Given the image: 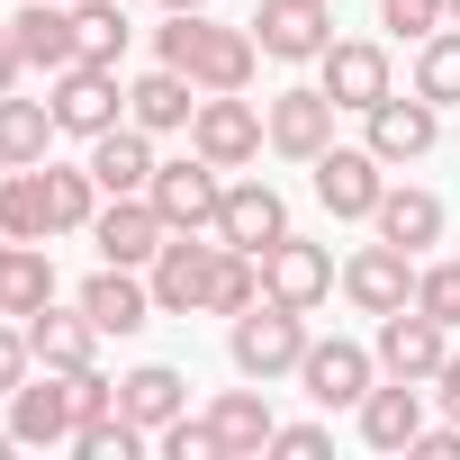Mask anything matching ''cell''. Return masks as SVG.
I'll use <instances>...</instances> for the list:
<instances>
[{
	"label": "cell",
	"mask_w": 460,
	"mask_h": 460,
	"mask_svg": "<svg viewBox=\"0 0 460 460\" xmlns=\"http://www.w3.org/2000/svg\"><path fill=\"white\" fill-rule=\"evenodd\" d=\"M343 289V262H334V244H316V235H298V226H289V235L280 244H262V298H280V307H325Z\"/></svg>",
	"instance_id": "4"
},
{
	"label": "cell",
	"mask_w": 460,
	"mask_h": 460,
	"mask_svg": "<svg viewBox=\"0 0 460 460\" xmlns=\"http://www.w3.org/2000/svg\"><path fill=\"white\" fill-rule=\"evenodd\" d=\"M73 298L91 307L100 334H145V325H154V289H145V271H127V262H100Z\"/></svg>",
	"instance_id": "23"
},
{
	"label": "cell",
	"mask_w": 460,
	"mask_h": 460,
	"mask_svg": "<svg viewBox=\"0 0 460 460\" xmlns=\"http://www.w3.org/2000/svg\"><path fill=\"white\" fill-rule=\"evenodd\" d=\"M73 37L91 64H127L136 46V19H127V0H73Z\"/></svg>",
	"instance_id": "32"
},
{
	"label": "cell",
	"mask_w": 460,
	"mask_h": 460,
	"mask_svg": "<svg viewBox=\"0 0 460 460\" xmlns=\"http://www.w3.org/2000/svg\"><path fill=\"white\" fill-rule=\"evenodd\" d=\"M406 460H460V415H451V424H424V433L406 442Z\"/></svg>",
	"instance_id": "42"
},
{
	"label": "cell",
	"mask_w": 460,
	"mask_h": 460,
	"mask_svg": "<svg viewBox=\"0 0 460 460\" xmlns=\"http://www.w3.org/2000/svg\"><path fill=\"white\" fill-rule=\"evenodd\" d=\"M199 415L217 424V451H226V460H262V451H271V433H280V415H271V388H262V379L217 388Z\"/></svg>",
	"instance_id": "18"
},
{
	"label": "cell",
	"mask_w": 460,
	"mask_h": 460,
	"mask_svg": "<svg viewBox=\"0 0 460 460\" xmlns=\"http://www.w3.org/2000/svg\"><path fill=\"white\" fill-rule=\"evenodd\" d=\"M271 451H289V460H316V451H334V433H325V424H280V433H271Z\"/></svg>",
	"instance_id": "41"
},
{
	"label": "cell",
	"mask_w": 460,
	"mask_h": 460,
	"mask_svg": "<svg viewBox=\"0 0 460 460\" xmlns=\"http://www.w3.org/2000/svg\"><path fill=\"white\" fill-rule=\"evenodd\" d=\"M190 145L217 163V172H253L271 154V127L244 91H199V118H190Z\"/></svg>",
	"instance_id": "3"
},
{
	"label": "cell",
	"mask_w": 460,
	"mask_h": 460,
	"mask_svg": "<svg viewBox=\"0 0 460 460\" xmlns=\"http://www.w3.org/2000/svg\"><path fill=\"white\" fill-rule=\"evenodd\" d=\"M217 244H235V253H262L289 235V199L262 181V172H226V199H217V226H208Z\"/></svg>",
	"instance_id": "14"
},
{
	"label": "cell",
	"mask_w": 460,
	"mask_h": 460,
	"mask_svg": "<svg viewBox=\"0 0 460 460\" xmlns=\"http://www.w3.org/2000/svg\"><path fill=\"white\" fill-rule=\"evenodd\" d=\"M0 406H10V433H19V451H55V442H73V379H64V370H46V379H19Z\"/></svg>",
	"instance_id": "19"
},
{
	"label": "cell",
	"mask_w": 460,
	"mask_h": 460,
	"mask_svg": "<svg viewBox=\"0 0 460 460\" xmlns=\"http://www.w3.org/2000/svg\"><path fill=\"white\" fill-rule=\"evenodd\" d=\"M433 406L460 415V334H451V352H442V370H433Z\"/></svg>",
	"instance_id": "44"
},
{
	"label": "cell",
	"mask_w": 460,
	"mask_h": 460,
	"mask_svg": "<svg viewBox=\"0 0 460 460\" xmlns=\"http://www.w3.org/2000/svg\"><path fill=\"white\" fill-rule=\"evenodd\" d=\"M0 451H19V433H10V424H0Z\"/></svg>",
	"instance_id": "46"
},
{
	"label": "cell",
	"mask_w": 460,
	"mask_h": 460,
	"mask_svg": "<svg viewBox=\"0 0 460 460\" xmlns=\"http://www.w3.org/2000/svg\"><path fill=\"white\" fill-rule=\"evenodd\" d=\"M370 235H388V244H406V253L424 262V253L451 235V208H442L424 181H388V190H379V217H370Z\"/></svg>",
	"instance_id": "20"
},
{
	"label": "cell",
	"mask_w": 460,
	"mask_h": 460,
	"mask_svg": "<svg viewBox=\"0 0 460 460\" xmlns=\"http://www.w3.org/2000/svg\"><path fill=\"white\" fill-rule=\"evenodd\" d=\"M316 82L334 91L343 118H361V109H379V100L397 91V55H388L379 37H334V46L316 55Z\"/></svg>",
	"instance_id": "11"
},
{
	"label": "cell",
	"mask_w": 460,
	"mask_h": 460,
	"mask_svg": "<svg viewBox=\"0 0 460 460\" xmlns=\"http://www.w3.org/2000/svg\"><path fill=\"white\" fill-rule=\"evenodd\" d=\"M154 64L190 73L199 91H253V73H262V37H253V28H226V19H208V10H163V28H154Z\"/></svg>",
	"instance_id": "1"
},
{
	"label": "cell",
	"mask_w": 460,
	"mask_h": 460,
	"mask_svg": "<svg viewBox=\"0 0 460 460\" xmlns=\"http://www.w3.org/2000/svg\"><path fill=\"white\" fill-rule=\"evenodd\" d=\"M154 145H163V136H145L136 118H118L109 136H91V154H82V163H91V181H100L109 199H136V190L154 181V163H163Z\"/></svg>",
	"instance_id": "22"
},
{
	"label": "cell",
	"mask_w": 460,
	"mask_h": 460,
	"mask_svg": "<svg viewBox=\"0 0 460 460\" xmlns=\"http://www.w3.org/2000/svg\"><path fill=\"white\" fill-rule=\"evenodd\" d=\"M19 325H28L37 370H82V361H100V343H109V334L91 325V307H82V298H73V307H55V298H46V307H37V316H19Z\"/></svg>",
	"instance_id": "21"
},
{
	"label": "cell",
	"mask_w": 460,
	"mask_h": 460,
	"mask_svg": "<svg viewBox=\"0 0 460 460\" xmlns=\"http://www.w3.org/2000/svg\"><path fill=\"white\" fill-rule=\"evenodd\" d=\"M163 10H208V0H163Z\"/></svg>",
	"instance_id": "45"
},
{
	"label": "cell",
	"mask_w": 460,
	"mask_h": 460,
	"mask_svg": "<svg viewBox=\"0 0 460 460\" xmlns=\"http://www.w3.org/2000/svg\"><path fill=\"white\" fill-rule=\"evenodd\" d=\"M19 46H28V73H64V64H82V37H73V10L64 0H19Z\"/></svg>",
	"instance_id": "28"
},
{
	"label": "cell",
	"mask_w": 460,
	"mask_h": 460,
	"mask_svg": "<svg viewBox=\"0 0 460 460\" xmlns=\"http://www.w3.org/2000/svg\"><path fill=\"white\" fill-rule=\"evenodd\" d=\"M370 352H379V379H415V388H433V370H442V352H451V325H433L424 307H397V316H379Z\"/></svg>",
	"instance_id": "15"
},
{
	"label": "cell",
	"mask_w": 460,
	"mask_h": 460,
	"mask_svg": "<svg viewBox=\"0 0 460 460\" xmlns=\"http://www.w3.org/2000/svg\"><path fill=\"white\" fill-rule=\"evenodd\" d=\"M379 28L397 46H424L433 28H451V0H379Z\"/></svg>",
	"instance_id": "37"
},
{
	"label": "cell",
	"mask_w": 460,
	"mask_h": 460,
	"mask_svg": "<svg viewBox=\"0 0 460 460\" xmlns=\"http://www.w3.org/2000/svg\"><path fill=\"white\" fill-rule=\"evenodd\" d=\"M118 406H127L145 433H163L172 415H190V370H172V361H136V370L118 379Z\"/></svg>",
	"instance_id": "26"
},
{
	"label": "cell",
	"mask_w": 460,
	"mask_h": 460,
	"mask_svg": "<svg viewBox=\"0 0 460 460\" xmlns=\"http://www.w3.org/2000/svg\"><path fill=\"white\" fill-rule=\"evenodd\" d=\"M55 100H19V91H0V163L10 172H37L55 154Z\"/></svg>",
	"instance_id": "27"
},
{
	"label": "cell",
	"mask_w": 460,
	"mask_h": 460,
	"mask_svg": "<svg viewBox=\"0 0 460 460\" xmlns=\"http://www.w3.org/2000/svg\"><path fill=\"white\" fill-rule=\"evenodd\" d=\"M415 307H424L433 325H451V334H460V262H451V253H433V262L415 271Z\"/></svg>",
	"instance_id": "36"
},
{
	"label": "cell",
	"mask_w": 460,
	"mask_h": 460,
	"mask_svg": "<svg viewBox=\"0 0 460 460\" xmlns=\"http://www.w3.org/2000/svg\"><path fill=\"white\" fill-rule=\"evenodd\" d=\"M334 118H343V109H334L325 82H289V91L262 100V127H271V154H280V163H316L325 145H343Z\"/></svg>",
	"instance_id": "9"
},
{
	"label": "cell",
	"mask_w": 460,
	"mask_h": 460,
	"mask_svg": "<svg viewBox=\"0 0 460 460\" xmlns=\"http://www.w3.org/2000/svg\"><path fill=\"white\" fill-rule=\"evenodd\" d=\"M0 235H10V244H55L46 163H37V172H0Z\"/></svg>",
	"instance_id": "29"
},
{
	"label": "cell",
	"mask_w": 460,
	"mask_h": 460,
	"mask_svg": "<svg viewBox=\"0 0 460 460\" xmlns=\"http://www.w3.org/2000/svg\"><path fill=\"white\" fill-rule=\"evenodd\" d=\"M46 100H55V127H64V136H82V145H91V136H109V127L127 118V82H118V64H91V55H82V64H64V73L46 82Z\"/></svg>",
	"instance_id": "8"
},
{
	"label": "cell",
	"mask_w": 460,
	"mask_h": 460,
	"mask_svg": "<svg viewBox=\"0 0 460 460\" xmlns=\"http://www.w3.org/2000/svg\"><path fill=\"white\" fill-rule=\"evenodd\" d=\"M298 388H307L325 415H352V406L379 388V352H370V343H352V334H316V343H307V361H298Z\"/></svg>",
	"instance_id": "10"
},
{
	"label": "cell",
	"mask_w": 460,
	"mask_h": 460,
	"mask_svg": "<svg viewBox=\"0 0 460 460\" xmlns=\"http://www.w3.org/2000/svg\"><path fill=\"white\" fill-rule=\"evenodd\" d=\"M163 208L136 190V199H100V217H91V244H100V262H127V271H145L154 253H163Z\"/></svg>",
	"instance_id": "17"
},
{
	"label": "cell",
	"mask_w": 460,
	"mask_h": 460,
	"mask_svg": "<svg viewBox=\"0 0 460 460\" xmlns=\"http://www.w3.org/2000/svg\"><path fill=\"white\" fill-rule=\"evenodd\" d=\"M217 235H163V253L145 262V289H154V316H199L208 307V280H217Z\"/></svg>",
	"instance_id": "13"
},
{
	"label": "cell",
	"mask_w": 460,
	"mask_h": 460,
	"mask_svg": "<svg viewBox=\"0 0 460 460\" xmlns=\"http://www.w3.org/2000/svg\"><path fill=\"white\" fill-rule=\"evenodd\" d=\"M154 451H163V460H226V451H217V424H208V415H172V424L154 433Z\"/></svg>",
	"instance_id": "39"
},
{
	"label": "cell",
	"mask_w": 460,
	"mask_h": 460,
	"mask_svg": "<svg viewBox=\"0 0 460 460\" xmlns=\"http://www.w3.org/2000/svg\"><path fill=\"white\" fill-rule=\"evenodd\" d=\"M28 361H37V352H28V325H19V316H0V397L28 379Z\"/></svg>",
	"instance_id": "40"
},
{
	"label": "cell",
	"mask_w": 460,
	"mask_h": 460,
	"mask_svg": "<svg viewBox=\"0 0 460 460\" xmlns=\"http://www.w3.org/2000/svg\"><path fill=\"white\" fill-rule=\"evenodd\" d=\"M64 379H73V433L100 424V415H118V379H109L100 361H82V370H64Z\"/></svg>",
	"instance_id": "38"
},
{
	"label": "cell",
	"mask_w": 460,
	"mask_h": 460,
	"mask_svg": "<svg viewBox=\"0 0 460 460\" xmlns=\"http://www.w3.org/2000/svg\"><path fill=\"white\" fill-rule=\"evenodd\" d=\"M253 37H262V64H316L334 46V10L325 0H262Z\"/></svg>",
	"instance_id": "16"
},
{
	"label": "cell",
	"mask_w": 460,
	"mask_h": 460,
	"mask_svg": "<svg viewBox=\"0 0 460 460\" xmlns=\"http://www.w3.org/2000/svg\"><path fill=\"white\" fill-rule=\"evenodd\" d=\"M55 298V253L46 244H10V262H0V316H37Z\"/></svg>",
	"instance_id": "31"
},
{
	"label": "cell",
	"mask_w": 460,
	"mask_h": 460,
	"mask_svg": "<svg viewBox=\"0 0 460 460\" xmlns=\"http://www.w3.org/2000/svg\"><path fill=\"white\" fill-rule=\"evenodd\" d=\"M424 397H433V388H415V379H379V388H370V397L352 406L361 442H370V451H397V460H406V442L424 433Z\"/></svg>",
	"instance_id": "24"
},
{
	"label": "cell",
	"mask_w": 460,
	"mask_h": 460,
	"mask_svg": "<svg viewBox=\"0 0 460 460\" xmlns=\"http://www.w3.org/2000/svg\"><path fill=\"white\" fill-rule=\"evenodd\" d=\"M451 28H460V0H451Z\"/></svg>",
	"instance_id": "48"
},
{
	"label": "cell",
	"mask_w": 460,
	"mask_h": 460,
	"mask_svg": "<svg viewBox=\"0 0 460 460\" xmlns=\"http://www.w3.org/2000/svg\"><path fill=\"white\" fill-rule=\"evenodd\" d=\"M262 298V253H235V244H226L217 253V280H208V307L199 316H244Z\"/></svg>",
	"instance_id": "34"
},
{
	"label": "cell",
	"mask_w": 460,
	"mask_h": 460,
	"mask_svg": "<svg viewBox=\"0 0 460 460\" xmlns=\"http://www.w3.org/2000/svg\"><path fill=\"white\" fill-rule=\"evenodd\" d=\"M307 307H280V298H253L244 316H226V361H235V379H298L307 361Z\"/></svg>",
	"instance_id": "2"
},
{
	"label": "cell",
	"mask_w": 460,
	"mask_h": 460,
	"mask_svg": "<svg viewBox=\"0 0 460 460\" xmlns=\"http://www.w3.org/2000/svg\"><path fill=\"white\" fill-rule=\"evenodd\" d=\"M28 82V46H19V19H0V91Z\"/></svg>",
	"instance_id": "43"
},
{
	"label": "cell",
	"mask_w": 460,
	"mask_h": 460,
	"mask_svg": "<svg viewBox=\"0 0 460 460\" xmlns=\"http://www.w3.org/2000/svg\"><path fill=\"white\" fill-rule=\"evenodd\" d=\"M145 199L163 208V226L172 235H208L217 226V199H226V172L190 145V154H172V163H154V181H145Z\"/></svg>",
	"instance_id": "7"
},
{
	"label": "cell",
	"mask_w": 460,
	"mask_h": 460,
	"mask_svg": "<svg viewBox=\"0 0 460 460\" xmlns=\"http://www.w3.org/2000/svg\"><path fill=\"white\" fill-rule=\"evenodd\" d=\"M361 145H370L388 172H406V163H424V154L442 145V109H433L424 91H388L379 109H361Z\"/></svg>",
	"instance_id": "12"
},
{
	"label": "cell",
	"mask_w": 460,
	"mask_h": 460,
	"mask_svg": "<svg viewBox=\"0 0 460 460\" xmlns=\"http://www.w3.org/2000/svg\"><path fill=\"white\" fill-rule=\"evenodd\" d=\"M127 118H136L145 136H190V118H199V82L172 73V64H154V73L127 82Z\"/></svg>",
	"instance_id": "25"
},
{
	"label": "cell",
	"mask_w": 460,
	"mask_h": 460,
	"mask_svg": "<svg viewBox=\"0 0 460 460\" xmlns=\"http://www.w3.org/2000/svg\"><path fill=\"white\" fill-rule=\"evenodd\" d=\"M73 451H82V460H136V451H154V433H145V424L118 406V415L82 424V433H73Z\"/></svg>",
	"instance_id": "35"
},
{
	"label": "cell",
	"mask_w": 460,
	"mask_h": 460,
	"mask_svg": "<svg viewBox=\"0 0 460 460\" xmlns=\"http://www.w3.org/2000/svg\"><path fill=\"white\" fill-rule=\"evenodd\" d=\"M406 91H424L433 109H460V28H433L415 46V82Z\"/></svg>",
	"instance_id": "33"
},
{
	"label": "cell",
	"mask_w": 460,
	"mask_h": 460,
	"mask_svg": "<svg viewBox=\"0 0 460 460\" xmlns=\"http://www.w3.org/2000/svg\"><path fill=\"white\" fill-rule=\"evenodd\" d=\"M307 190H316L325 217L370 226V217H379V190H388V163H379L370 145H325V154L307 163Z\"/></svg>",
	"instance_id": "5"
},
{
	"label": "cell",
	"mask_w": 460,
	"mask_h": 460,
	"mask_svg": "<svg viewBox=\"0 0 460 460\" xmlns=\"http://www.w3.org/2000/svg\"><path fill=\"white\" fill-rule=\"evenodd\" d=\"M0 172H10V163H0Z\"/></svg>",
	"instance_id": "49"
},
{
	"label": "cell",
	"mask_w": 460,
	"mask_h": 460,
	"mask_svg": "<svg viewBox=\"0 0 460 460\" xmlns=\"http://www.w3.org/2000/svg\"><path fill=\"white\" fill-rule=\"evenodd\" d=\"M0 262H10V235H0Z\"/></svg>",
	"instance_id": "47"
},
{
	"label": "cell",
	"mask_w": 460,
	"mask_h": 460,
	"mask_svg": "<svg viewBox=\"0 0 460 460\" xmlns=\"http://www.w3.org/2000/svg\"><path fill=\"white\" fill-rule=\"evenodd\" d=\"M415 253L406 244H388V235H370V244H352L343 253V307L352 316H397V307H415Z\"/></svg>",
	"instance_id": "6"
},
{
	"label": "cell",
	"mask_w": 460,
	"mask_h": 460,
	"mask_svg": "<svg viewBox=\"0 0 460 460\" xmlns=\"http://www.w3.org/2000/svg\"><path fill=\"white\" fill-rule=\"evenodd\" d=\"M100 181H91V163H55L46 154V208H55V235H91V217H100Z\"/></svg>",
	"instance_id": "30"
}]
</instances>
